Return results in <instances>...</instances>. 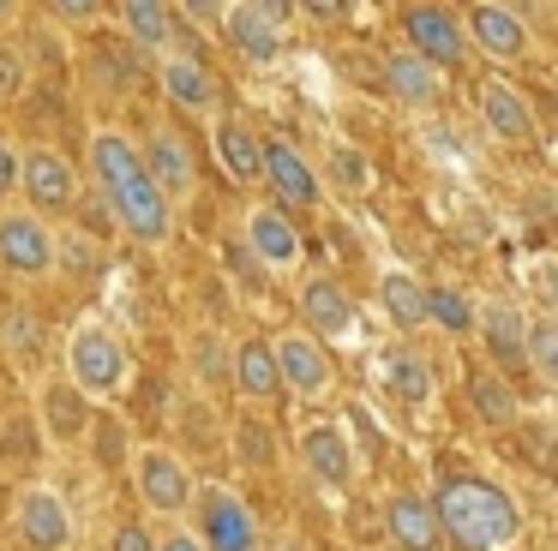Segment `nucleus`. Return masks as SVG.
Instances as JSON below:
<instances>
[{"mask_svg":"<svg viewBox=\"0 0 558 551\" xmlns=\"http://www.w3.org/2000/svg\"><path fill=\"white\" fill-rule=\"evenodd\" d=\"M90 180H97V198L109 204L114 228L138 246H169L174 234V204L162 198V186L150 180L145 150L126 138L121 126H97L90 132V156H85Z\"/></svg>","mask_w":558,"mask_h":551,"instance_id":"nucleus-1","label":"nucleus"},{"mask_svg":"<svg viewBox=\"0 0 558 551\" xmlns=\"http://www.w3.org/2000/svg\"><path fill=\"white\" fill-rule=\"evenodd\" d=\"M433 510L445 522L450 551H510L522 539V503L498 491L493 479H445L433 491Z\"/></svg>","mask_w":558,"mask_h":551,"instance_id":"nucleus-2","label":"nucleus"},{"mask_svg":"<svg viewBox=\"0 0 558 551\" xmlns=\"http://www.w3.org/2000/svg\"><path fill=\"white\" fill-rule=\"evenodd\" d=\"M61 366L90 402H114V395L126 390V378H133V354H126V342L109 330V323H97V318H85V323L66 330Z\"/></svg>","mask_w":558,"mask_h":551,"instance_id":"nucleus-3","label":"nucleus"},{"mask_svg":"<svg viewBox=\"0 0 558 551\" xmlns=\"http://www.w3.org/2000/svg\"><path fill=\"white\" fill-rule=\"evenodd\" d=\"M193 534L205 539V551H265V527H258L253 503L234 486H217V479H198L193 498Z\"/></svg>","mask_w":558,"mask_h":551,"instance_id":"nucleus-4","label":"nucleus"},{"mask_svg":"<svg viewBox=\"0 0 558 551\" xmlns=\"http://www.w3.org/2000/svg\"><path fill=\"white\" fill-rule=\"evenodd\" d=\"M0 270L19 282H43L61 270V234L49 216H37L31 204H7L0 210Z\"/></svg>","mask_w":558,"mask_h":551,"instance_id":"nucleus-5","label":"nucleus"},{"mask_svg":"<svg viewBox=\"0 0 558 551\" xmlns=\"http://www.w3.org/2000/svg\"><path fill=\"white\" fill-rule=\"evenodd\" d=\"M133 486H138V498H145V510L162 515V522L193 515L198 479H193V467H186V455L162 450V443H145V450L133 455Z\"/></svg>","mask_w":558,"mask_h":551,"instance_id":"nucleus-6","label":"nucleus"},{"mask_svg":"<svg viewBox=\"0 0 558 551\" xmlns=\"http://www.w3.org/2000/svg\"><path fill=\"white\" fill-rule=\"evenodd\" d=\"M241 246H246V258H253L270 282H289V276L306 264L301 228H294L289 210H277V204H253V210L241 216Z\"/></svg>","mask_w":558,"mask_h":551,"instance_id":"nucleus-7","label":"nucleus"},{"mask_svg":"<svg viewBox=\"0 0 558 551\" xmlns=\"http://www.w3.org/2000/svg\"><path fill=\"white\" fill-rule=\"evenodd\" d=\"M13 539L25 551H73L78 527H73V510L54 486H25L13 503Z\"/></svg>","mask_w":558,"mask_h":551,"instance_id":"nucleus-8","label":"nucleus"},{"mask_svg":"<svg viewBox=\"0 0 558 551\" xmlns=\"http://www.w3.org/2000/svg\"><path fill=\"white\" fill-rule=\"evenodd\" d=\"M402 30H409V54H421L426 66H462V60L474 54L469 42V24H462V12L450 7H409L402 12Z\"/></svg>","mask_w":558,"mask_h":551,"instance_id":"nucleus-9","label":"nucleus"},{"mask_svg":"<svg viewBox=\"0 0 558 551\" xmlns=\"http://www.w3.org/2000/svg\"><path fill=\"white\" fill-rule=\"evenodd\" d=\"M265 186L277 210H313L325 198V168L306 162L289 138H265Z\"/></svg>","mask_w":558,"mask_h":551,"instance_id":"nucleus-10","label":"nucleus"},{"mask_svg":"<svg viewBox=\"0 0 558 551\" xmlns=\"http://www.w3.org/2000/svg\"><path fill=\"white\" fill-rule=\"evenodd\" d=\"M277 359H282V390L301 395V402H325V395L337 390V359H330L325 342H313L306 330H282Z\"/></svg>","mask_w":558,"mask_h":551,"instance_id":"nucleus-11","label":"nucleus"},{"mask_svg":"<svg viewBox=\"0 0 558 551\" xmlns=\"http://www.w3.org/2000/svg\"><path fill=\"white\" fill-rule=\"evenodd\" d=\"M25 204L37 216H61L78 204V168L66 162L61 150H49V144H31L25 150Z\"/></svg>","mask_w":558,"mask_h":551,"instance_id":"nucleus-12","label":"nucleus"},{"mask_svg":"<svg viewBox=\"0 0 558 551\" xmlns=\"http://www.w3.org/2000/svg\"><path fill=\"white\" fill-rule=\"evenodd\" d=\"M301 467H306L313 486L349 491L354 474H361V455H354V443H349V431H342V426H306L301 431Z\"/></svg>","mask_w":558,"mask_h":551,"instance_id":"nucleus-13","label":"nucleus"},{"mask_svg":"<svg viewBox=\"0 0 558 551\" xmlns=\"http://www.w3.org/2000/svg\"><path fill=\"white\" fill-rule=\"evenodd\" d=\"M301 318H306V335L313 342H354L361 330V306L349 299V287L330 282V276H313L301 287Z\"/></svg>","mask_w":558,"mask_h":551,"instance_id":"nucleus-14","label":"nucleus"},{"mask_svg":"<svg viewBox=\"0 0 558 551\" xmlns=\"http://www.w3.org/2000/svg\"><path fill=\"white\" fill-rule=\"evenodd\" d=\"M229 42L241 48L246 60H277L282 42H289V7H265V0H234L229 7Z\"/></svg>","mask_w":558,"mask_h":551,"instance_id":"nucleus-15","label":"nucleus"},{"mask_svg":"<svg viewBox=\"0 0 558 551\" xmlns=\"http://www.w3.org/2000/svg\"><path fill=\"white\" fill-rule=\"evenodd\" d=\"M462 24H469V42L481 48L486 60H522L529 54V19H522L517 7L474 0V7L462 12Z\"/></svg>","mask_w":558,"mask_h":551,"instance_id":"nucleus-16","label":"nucleus"},{"mask_svg":"<svg viewBox=\"0 0 558 551\" xmlns=\"http://www.w3.org/2000/svg\"><path fill=\"white\" fill-rule=\"evenodd\" d=\"M138 150H145V168H150V180L162 186L169 204H186L198 192V162H193V144H186L181 132L162 126V132H150Z\"/></svg>","mask_w":558,"mask_h":551,"instance_id":"nucleus-17","label":"nucleus"},{"mask_svg":"<svg viewBox=\"0 0 558 551\" xmlns=\"http://www.w3.org/2000/svg\"><path fill=\"white\" fill-rule=\"evenodd\" d=\"M481 347L493 354V366H529V342H534V318L510 299H481Z\"/></svg>","mask_w":558,"mask_h":551,"instance_id":"nucleus-18","label":"nucleus"},{"mask_svg":"<svg viewBox=\"0 0 558 551\" xmlns=\"http://www.w3.org/2000/svg\"><path fill=\"white\" fill-rule=\"evenodd\" d=\"M385 534L397 551H438L445 546V522H438L433 498H421V491H397L385 503Z\"/></svg>","mask_w":558,"mask_h":551,"instance_id":"nucleus-19","label":"nucleus"},{"mask_svg":"<svg viewBox=\"0 0 558 551\" xmlns=\"http://www.w3.org/2000/svg\"><path fill=\"white\" fill-rule=\"evenodd\" d=\"M474 108H481V126L493 132L498 144H529L534 138V108L510 78H486L481 96H474Z\"/></svg>","mask_w":558,"mask_h":551,"instance_id":"nucleus-20","label":"nucleus"},{"mask_svg":"<svg viewBox=\"0 0 558 551\" xmlns=\"http://www.w3.org/2000/svg\"><path fill=\"white\" fill-rule=\"evenodd\" d=\"M234 390L246 395V402H277L282 390V359H277V342L270 335H246L241 347H234Z\"/></svg>","mask_w":558,"mask_h":551,"instance_id":"nucleus-21","label":"nucleus"},{"mask_svg":"<svg viewBox=\"0 0 558 551\" xmlns=\"http://www.w3.org/2000/svg\"><path fill=\"white\" fill-rule=\"evenodd\" d=\"M210 144H217V162L234 186H258V180H265V138H258L246 120H217V126H210Z\"/></svg>","mask_w":558,"mask_h":551,"instance_id":"nucleus-22","label":"nucleus"},{"mask_svg":"<svg viewBox=\"0 0 558 551\" xmlns=\"http://www.w3.org/2000/svg\"><path fill=\"white\" fill-rule=\"evenodd\" d=\"M378 378H385V390L397 395L402 407H433V395H438L433 359H426L421 347H385V359H378Z\"/></svg>","mask_w":558,"mask_h":551,"instance_id":"nucleus-23","label":"nucleus"},{"mask_svg":"<svg viewBox=\"0 0 558 551\" xmlns=\"http://www.w3.org/2000/svg\"><path fill=\"white\" fill-rule=\"evenodd\" d=\"M162 90H169V102L186 108V114H217V78H210V66L198 54H181V48H174V54L162 60Z\"/></svg>","mask_w":558,"mask_h":551,"instance_id":"nucleus-24","label":"nucleus"},{"mask_svg":"<svg viewBox=\"0 0 558 551\" xmlns=\"http://www.w3.org/2000/svg\"><path fill=\"white\" fill-rule=\"evenodd\" d=\"M114 19H121V30H126V42H133V48L162 54V60L174 54V24H181V12H174V7H162V0H126Z\"/></svg>","mask_w":558,"mask_h":551,"instance_id":"nucleus-25","label":"nucleus"},{"mask_svg":"<svg viewBox=\"0 0 558 551\" xmlns=\"http://www.w3.org/2000/svg\"><path fill=\"white\" fill-rule=\"evenodd\" d=\"M85 402H90V395L78 390L66 371L43 390V431H49V443H78V438H85V431H90V407Z\"/></svg>","mask_w":558,"mask_h":551,"instance_id":"nucleus-26","label":"nucleus"},{"mask_svg":"<svg viewBox=\"0 0 558 551\" xmlns=\"http://www.w3.org/2000/svg\"><path fill=\"white\" fill-rule=\"evenodd\" d=\"M378 311L390 318V330L414 335L426 323V282L414 270H378Z\"/></svg>","mask_w":558,"mask_h":551,"instance_id":"nucleus-27","label":"nucleus"},{"mask_svg":"<svg viewBox=\"0 0 558 551\" xmlns=\"http://www.w3.org/2000/svg\"><path fill=\"white\" fill-rule=\"evenodd\" d=\"M385 84L397 90V102L421 108V114L445 102V78H438V66H426V60L409 54V48H397V54L385 60Z\"/></svg>","mask_w":558,"mask_h":551,"instance_id":"nucleus-28","label":"nucleus"},{"mask_svg":"<svg viewBox=\"0 0 558 551\" xmlns=\"http://www.w3.org/2000/svg\"><path fill=\"white\" fill-rule=\"evenodd\" d=\"M426 323L438 335H474L481 330V299L457 282H426Z\"/></svg>","mask_w":558,"mask_h":551,"instance_id":"nucleus-29","label":"nucleus"},{"mask_svg":"<svg viewBox=\"0 0 558 551\" xmlns=\"http://www.w3.org/2000/svg\"><path fill=\"white\" fill-rule=\"evenodd\" d=\"M325 186H337V192H373L378 186V174H373V156L361 150V144H330L325 150Z\"/></svg>","mask_w":558,"mask_h":551,"instance_id":"nucleus-30","label":"nucleus"},{"mask_svg":"<svg viewBox=\"0 0 558 551\" xmlns=\"http://www.w3.org/2000/svg\"><path fill=\"white\" fill-rule=\"evenodd\" d=\"M469 402H474V414H481L486 426H510V419L522 414L505 371H474V378H469Z\"/></svg>","mask_w":558,"mask_h":551,"instance_id":"nucleus-31","label":"nucleus"},{"mask_svg":"<svg viewBox=\"0 0 558 551\" xmlns=\"http://www.w3.org/2000/svg\"><path fill=\"white\" fill-rule=\"evenodd\" d=\"M529 366H534V378H541L546 390L558 395V318L534 323V342H529Z\"/></svg>","mask_w":558,"mask_h":551,"instance_id":"nucleus-32","label":"nucleus"},{"mask_svg":"<svg viewBox=\"0 0 558 551\" xmlns=\"http://www.w3.org/2000/svg\"><path fill=\"white\" fill-rule=\"evenodd\" d=\"M25 186V150H13V144L0 138V210H7V198Z\"/></svg>","mask_w":558,"mask_h":551,"instance_id":"nucleus-33","label":"nucleus"},{"mask_svg":"<svg viewBox=\"0 0 558 551\" xmlns=\"http://www.w3.org/2000/svg\"><path fill=\"white\" fill-rule=\"evenodd\" d=\"M529 287L541 294L546 311H558V258H534L529 264Z\"/></svg>","mask_w":558,"mask_h":551,"instance_id":"nucleus-34","label":"nucleus"},{"mask_svg":"<svg viewBox=\"0 0 558 551\" xmlns=\"http://www.w3.org/2000/svg\"><path fill=\"white\" fill-rule=\"evenodd\" d=\"M19 90H25V60H19V48L0 42V102H13Z\"/></svg>","mask_w":558,"mask_h":551,"instance_id":"nucleus-35","label":"nucleus"},{"mask_svg":"<svg viewBox=\"0 0 558 551\" xmlns=\"http://www.w3.org/2000/svg\"><path fill=\"white\" fill-rule=\"evenodd\" d=\"M157 551H205V539L193 534V522H169L157 534Z\"/></svg>","mask_w":558,"mask_h":551,"instance_id":"nucleus-36","label":"nucleus"},{"mask_svg":"<svg viewBox=\"0 0 558 551\" xmlns=\"http://www.w3.org/2000/svg\"><path fill=\"white\" fill-rule=\"evenodd\" d=\"M109 551H157V534H150V527H138V522H126V527H114Z\"/></svg>","mask_w":558,"mask_h":551,"instance_id":"nucleus-37","label":"nucleus"},{"mask_svg":"<svg viewBox=\"0 0 558 551\" xmlns=\"http://www.w3.org/2000/svg\"><path fill=\"white\" fill-rule=\"evenodd\" d=\"M181 19L193 24H229V7H217V0H186V7H174Z\"/></svg>","mask_w":558,"mask_h":551,"instance_id":"nucleus-38","label":"nucleus"},{"mask_svg":"<svg viewBox=\"0 0 558 551\" xmlns=\"http://www.w3.org/2000/svg\"><path fill=\"white\" fill-rule=\"evenodd\" d=\"M54 19H61V24H90V19H97V7H90V0H54Z\"/></svg>","mask_w":558,"mask_h":551,"instance_id":"nucleus-39","label":"nucleus"},{"mask_svg":"<svg viewBox=\"0 0 558 551\" xmlns=\"http://www.w3.org/2000/svg\"><path fill=\"white\" fill-rule=\"evenodd\" d=\"M19 19V7H7V0H0V24H13Z\"/></svg>","mask_w":558,"mask_h":551,"instance_id":"nucleus-40","label":"nucleus"}]
</instances>
